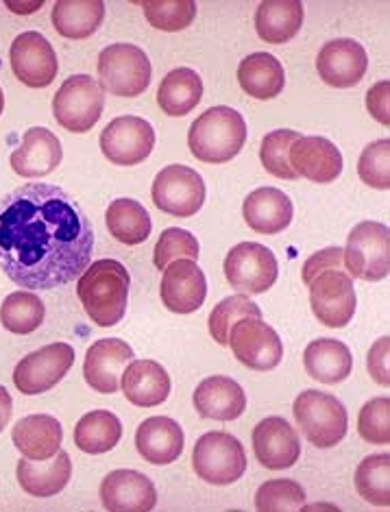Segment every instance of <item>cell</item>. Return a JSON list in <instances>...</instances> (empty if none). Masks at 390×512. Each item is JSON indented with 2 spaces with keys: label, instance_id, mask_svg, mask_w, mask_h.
I'll return each instance as SVG.
<instances>
[{
  "label": "cell",
  "instance_id": "obj_1",
  "mask_svg": "<svg viewBox=\"0 0 390 512\" xmlns=\"http://www.w3.org/2000/svg\"><path fill=\"white\" fill-rule=\"evenodd\" d=\"M94 227L59 186L24 184L0 199V268L24 290L75 282L90 266Z\"/></svg>",
  "mask_w": 390,
  "mask_h": 512
},
{
  "label": "cell",
  "instance_id": "obj_2",
  "mask_svg": "<svg viewBox=\"0 0 390 512\" xmlns=\"http://www.w3.org/2000/svg\"><path fill=\"white\" fill-rule=\"evenodd\" d=\"M131 275L116 260H99L79 277L77 295L85 314L99 327H114L125 319Z\"/></svg>",
  "mask_w": 390,
  "mask_h": 512
},
{
  "label": "cell",
  "instance_id": "obj_3",
  "mask_svg": "<svg viewBox=\"0 0 390 512\" xmlns=\"http://www.w3.org/2000/svg\"><path fill=\"white\" fill-rule=\"evenodd\" d=\"M247 142V123L231 107H212L194 120L188 131L192 155L205 164H227Z\"/></svg>",
  "mask_w": 390,
  "mask_h": 512
},
{
  "label": "cell",
  "instance_id": "obj_4",
  "mask_svg": "<svg viewBox=\"0 0 390 512\" xmlns=\"http://www.w3.org/2000/svg\"><path fill=\"white\" fill-rule=\"evenodd\" d=\"M292 412L303 436L316 449H329L347 436L349 414L334 395L321 390H303L292 404Z\"/></svg>",
  "mask_w": 390,
  "mask_h": 512
},
{
  "label": "cell",
  "instance_id": "obj_5",
  "mask_svg": "<svg viewBox=\"0 0 390 512\" xmlns=\"http://www.w3.org/2000/svg\"><path fill=\"white\" fill-rule=\"evenodd\" d=\"M101 88L123 99H136L151 83V62L136 44H112L101 51L99 64Z\"/></svg>",
  "mask_w": 390,
  "mask_h": 512
},
{
  "label": "cell",
  "instance_id": "obj_6",
  "mask_svg": "<svg viewBox=\"0 0 390 512\" xmlns=\"http://www.w3.org/2000/svg\"><path fill=\"white\" fill-rule=\"evenodd\" d=\"M105 109V90L90 75H72L53 99V114L59 127L70 133H88L99 123Z\"/></svg>",
  "mask_w": 390,
  "mask_h": 512
},
{
  "label": "cell",
  "instance_id": "obj_7",
  "mask_svg": "<svg viewBox=\"0 0 390 512\" xmlns=\"http://www.w3.org/2000/svg\"><path fill=\"white\" fill-rule=\"evenodd\" d=\"M192 467L207 484H234L247 471L245 447L227 432H207L194 445Z\"/></svg>",
  "mask_w": 390,
  "mask_h": 512
},
{
  "label": "cell",
  "instance_id": "obj_8",
  "mask_svg": "<svg viewBox=\"0 0 390 512\" xmlns=\"http://www.w3.org/2000/svg\"><path fill=\"white\" fill-rule=\"evenodd\" d=\"M345 268L364 282H382L390 273V231L384 223L364 221L349 231L343 249Z\"/></svg>",
  "mask_w": 390,
  "mask_h": 512
},
{
  "label": "cell",
  "instance_id": "obj_9",
  "mask_svg": "<svg viewBox=\"0 0 390 512\" xmlns=\"http://www.w3.org/2000/svg\"><path fill=\"white\" fill-rule=\"evenodd\" d=\"M225 277L238 295H262L277 282L279 264L275 253L258 242H240L227 253Z\"/></svg>",
  "mask_w": 390,
  "mask_h": 512
},
{
  "label": "cell",
  "instance_id": "obj_10",
  "mask_svg": "<svg viewBox=\"0 0 390 512\" xmlns=\"http://www.w3.org/2000/svg\"><path fill=\"white\" fill-rule=\"evenodd\" d=\"M151 199L157 210H162L164 214L190 218L205 203V181L197 170L184 164L166 166L153 181Z\"/></svg>",
  "mask_w": 390,
  "mask_h": 512
},
{
  "label": "cell",
  "instance_id": "obj_11",
  "mask_svg": "<svg viewBox=\"0 0 390 512\" xmlns=\"http://www.w3.org/2000/svg\"><path fill=\"white\" fill-rule=\"evenodd\" d=\"M310 286V308L316 321L325 327L343 329L356 316V288L353 277L345 271H325L316 275Z\"/></svg>",
  "mask_w": 390,
  "mask_h": 512
},
{
  "label": "cell",
  "instance_id": "obj_12",
  "mask_svg": "<svg viewBox=\"0 0 390 512\" xmlns=\"http://www.w3.org/2000/svg\"><path fill=\"white\" fill-rule=\"evenodd\" d=\"M75 364V349L68 343H53L24 356L14 369V384L22 395H42L64 380Z\"/></svg>",
  "mask_w": 390,
  "mask_h": 512
},
{
  "label": "cell",
  "instance_id": "obj_13",
  "mask_svg": "<svg viewBox=\"0 0 390 512\" xmlns=\"http://www.w3.org/2000/svg\"><path fill=\"white\" fill-rule=\"evenodd\" d=\"M229 347L238 362L251 371H273L284 358L282 338L262 319H242L229 332Z\"/></svg>",
  "mask_w": 390,
  "mask_h": 512
},
{
  "label": "cell",
  "instance_id": "obj_14",
  "mask_svg": "<svg viewBox=\"0 0 390 512\" xmlns=\"http://www.w3.org/2000/svg\"><path fill=\"white\" fill-rule=\"evenodd\" d=\"M101 151L116 166H136L149 160L155 146V131L140 116H120L101 133Z\"/></svg>",
  "mask_w": 390,
  "mask_h": 512
},
{
  "label": "cell",
  "instance_id": "obj_15",
  "mask_svg": "<svg viewBox=\"0 0 390 512\" xmlns=\"http://www.w3.org/2000/svg\"><path fill=\"white\" fill-rule=\"evenodd\" d=\"M11 70L27 88H48L57 77V55L40 31H24L11 42Z\"/></svg>",
  "mask_w": 390,
  "mask_h": 512
},
{
  "label": "cell",
  "instance_id": "obj_16",
  "mask_svg": "<svg viewBox=\"0 0 390 512\" xmlns=\"http://www.w3.org/2000/svg\"><path fill=\"white\" fill-rule=\"evenodd\" d=\"M319 77L332 88L345 90L358 85L369 70V57L362 44L351 38H338L327 42L316 57Z\"/></svg>",
  "mask_w": 390,
  "mask_h": 512
},
{
  "label": "cell",
  "instance_id": "obj_17",
  "mask_svg": "<svg viewBox=\"0 0 390 512\" xmlns=\"http://www.w3.org/2000/svg\"><path fill=\"white\" fill-rule=\"evenodd\" d=\"M253 451L260 465L266 469H290L297 465V460L301 456L299 434L286 419L268 417L255 425Z\"/></svg>",
  "mask_w": 390,
  "mask_h": 512
},
{
  "label": "cell",
  "instance_id": "obj_18",
  "mask_svg": "<svg viewBox=\"0 0 390 512\" xmlns=\"http://www.w3.org/2000/svg\"><path fill=\"white\" fill-rule=\"evenodd\" d=\"M133 360V349L120 338H103L90 345L83 362V377L90 388L101 395L120 390L123 367Z\"/></svg>",
  "mask_w": 390,
  "mask_h": 512
},
{
  "label": "cell",
  "instance_id": "obj_19",
  "mask_svg": "<svg viewBox=\"0 0 390 512\" xmlns=\"http://www.w3.org/2000/svg\"><path fill=\"white\" fill-rule=\"evenodd\" d=\"M288 157L297 177L314 184H332L343 173V153L332 140L321 136H301L292 142Z\"/></svg>",
  "mask_w": 390,
  "mask_h": 512
},
{
  "label": "cell",
  "instance_id": "obj_20",
  "mask_svg": "<svg viewBox=\"0 0 390 512\" xmlns=\"http://www.w3.org/2000/svg\"><path fill=\"white\" fill-rule=\"evenodd\" d=\"M101 504L109 512H149L157 504V489L144 473L116 469L101 482Z\"/></svg>",
  "mask_w": 390,
  "mask_h": 512
},
{
  "label": "cell",
  "instance_id": "obj_21",
  "mask_svg": "<svg viewBox=\"0 0 390 512\" xmlns=\"http://www.w3.org/2000/svg\"><path fill=\"white\" fill-rule=\"evenodd\" d=\"M160 295L170 312L192 314L203 306L207 297V279L197 262L177 260L166 266Z\"/></svg>",
  "mask_w": 390,
  "mask_h": 512
},
{
  "label": "cell",
  "instance_id": "obj_22",
  "mask_svg": "<svg viewBox=\"0 0 390 512\" xmlns=\"http://www.w3.org/2000/svg\"><path fill=\"white\" fill-rule=\"evenodd\" d=\"M62 142L53 131L46 127H31L22 136L20 149L11 153V168L16 175L27 179H38L51 175L53 170L62 164Z\"/></svg>",
  "mask_w": 390,
  "mask_h": 512
},
{
  "label": "cell",
  "instance_id": "obj_23",
  "mask_svg": "<svg viewBox=\"0 0 390 512\" xmlns=\"http://www.w3.org/2000/svg\"><path fill=\"white\" fill-rule=\"evenodd\" d=\"M194 408L203 419L236 421L245 414L247 395L242 386L225 375H212L194 390Z\"/></svg>",
  "mask_w": 390,
  "mask_h": 512
},
{
  "label": "cell",
  "instance_id": "obj_24",
  "mask_svg": "<svg viewBox=\"0 0 390 512\" xmlns=\"http://www.w3.org/2000/svg\"><path fill=\"white\" fill-rule=\"evenodd\" d=\"M242 216L245 223L264 236H275L279 231L290 227L292 216H295V207L286 192L279 188L264 186L253 190L242 205Z\"/></svg>",
  "mask_w": 390,
  "mask_h": 512
},
{
  "label": "cell",
  "instance_id": "obj_25",
  "mask_svg": "<svg viewBox=\"0 0 390 512\" xmlns=\"http://www.w3.org/2000/svg\"><path fill=\"white\" fill-rule=\"evenodd\" d=\"M184 430L175 419L151 417L140 423L136 432L138 454L157 467L173 465L184 451Z\"/></svg>",
  "mask_w": 390,
  "mask_h": 512
},
{
  "label": "cell",
  "instance_id": "obj_26",
  "mask_svg": "<svg viewBox=\"0 0 390 512\" xmlns=\"http://www.w3.org/2000/svg\"><path fill=\"white\" fill-rule=\"evenodd\" d=\"M120 388L133 406L155 408L162 406L170 395V377L160 362L131 360L120 377Z\"/></svg>",
  "mask_w": 390,
  "mask_h": 512
},
{
  "label": "cell",
  "instance_id": "obj_27",
  "mask_svg": "<svg viewBox=\"0 0 390 512\" xmlns=\"http://www.w3.org/2000/svg\"><path fill=\"white\" fill-rule=\"evenodd\" d=\"M64 430L51 414H29L20 419L11 432V441L18 447L20 454L29 460H48L62 449Z\"/></svg>",
  "mask_w": 390,
  "mask_h": 512
},
{
  "label": "cell",
  "instance_id": "obj_28",
  "mask_svg": "<svg viewBox=\"0 0 390 512\" xmlns=\"http://www.w3.org/2000/svg\"><path fill=\"white\" fill-rule=\"evenodd\" d=\"M16 475L24 493L33 497H53L68 486L72 475V460L64 449H59L53 458L42 460V465L38 460L20 458Z\"/></svg>",
  "mask_w": 390,
  "mask_h": 512
},
{
  "label": "cell",
  "instance_id": "obj_29",
  "mask_svg": "<svg viewBox=\"0 0 390 512\" xmlns=\"http://www.w3.org/2000/svg\"><path fill=\"white\" fill-rule=\"evenodd\" d=\"M238 83L251 99L273 101L284 90L286 72L275 55L253 53L240 62Z\"/></svg>",
  "mask_w": 390,
  "mask_h": 512
},
{
  "label": "cell",
  "instance_id": "obj_30",
  "mask_svg": "<svg viewBox=\"0 0 390 512\" xmlns=\"http://www.w3.org/2000/svg\"><path fill=\"white\" fill-rule=\"evenodd\" d=\"M303 367L312 380L321 384L345 382L353 369V356L345 343L332 338H319L306 347Z\"/></svg>",
  "mask_w": 390,
  "mask_h": 512
},
{
  "label": "cell",
  "instance_id": "obj_31",
  "mask_svg": "<svg viewBox=\"0 0 390 512\" xmlns=\"http://www.w3.org/2000/svg\"><path fill=\"white\" fill-rule=\"evenodd\" d=\"M303 16L299 0H266L255 11V31L266 44H284L301 31Z\"/></svg>",
  "mask_w": 390,
  "mask_h": 512
},
{
  "label": "cell",
  "instance_id": "obj_32",
  "mask_svg": "<svg viewBox=\"0 0 390 512\" xmlns=\"http://www.w3.org/2000/svg\"><path fill=\"white\" fill-rule=\"evenodd\" d=\"M53 27L68 40H85L99 31L105 20L101 0H59L53 7Z\"/></svg>",
  "mask_w": 390,
  "mask_h": 512
},
{
  "label": "cell",
  "instance_id": "obj_33",
  "mask_svg": "<svg viewBox=\"0 0 390 512\" xmlns=\"http://www.w3.org/2000/svg\"><path fill=\"white\" fill-rule=\"evenodd\" d=\"M201 96L203 81L197 72L192 68H175L162 79L160 90H157V103L164 114L181 118L201 103Z\"/></svg>",
  "mask_w": 390,
  "mask_h": 512
},
{
  "label": "cell",
  "instance_id": "obj_34",
  "mask_svg": "<svg viewBox=\"0 0 390 512\" xmlns=\"http://www.w3.org/2000/svg\"><path fill=\"white\" fill-rule=\"evenodd\" d=\"M105 223L109 234L127 247L142 245L151 236V216L144 205L133 199H116L109 203L105 212Z\"/></svg>",
  "mask_w": 390,
  "mask_h": 512
},
{
  "label": "cell",
  "instance_id": "obj_35",
  "mask_svg": "<svg viewBox=\"0 0 390 512\" xmlns=\"http://www.w3.org/2000/svg\"><path fill=\"white\" fill-rule=\"evenodd\" d=\"M123 438V423L109 410H94L79 419L75 428V445L90 456L112 451Z\"/></svg>",
  "mask_w": 390,
  "mask_h": 512
},
{
  "label": "cell",
  "instance_id": "obj_36",
  "mask_svg": "<svg viewBox=\"0 0 390 512\" xmlns=\"http://www.w3.org/2000/svg\"><path fill=\"white\" fill-rule=\"evenodd\" d=\"M44 303L35 292H11L0 306V323L11 334H33L44 323Z\"/></svg>",
  "mask_w": 390,
  "mask_h": 512
},
{
  "label": "cell",
  "instance_id": "obj_37",
  "mask_svg": "<svg viewBox=\"0 0 390 512\" xmlns=\"http://www.w3.org/2000/svg\"><path fill=\"white\" fill-rule=\"evenodd\" d=\"M356 491L373 506H390V456L375 454L364 458L356 469Z\"/></svg>",
  "mask_w": 390,
  "mask_h": 512
},
{
  "label": "cell",
  "instance_id": "obj_38",
  "mask_svg": "<svg viewBox=\"0 0 390 512\" xmlns=\"http://www.w3.org/2000/svg\"><path fill=\"white\" fill-rule=\"evenodd\" d=\"M262 319V310L255 301H251L247 295H231L223 299L218 306L212 310L210 321H207V327H210V336L216 340L218 345L229 347V332L238 321L242 319Z\"/></svg>",
  "mask_w": 390,
  "mask_h": 512
},
{
  "label": "cell",
  "instance_id": "obj_39",
  "mask_svg": "<svg viewBox=\"0 0 390 512\" xmlns=\"http://www.w3.org/2000/svg\"><path fill=\"white\" fill-rule=\"evenodd\" d=\"M142 9L151 27L166 33L184 31L197 18V5L192 0H144Z\"/></svg>",
  "mask_w": 390,
  "mask_h": 512
},
{
  "label": "cell",
  "instance_id": "obj_40",
  "mask_svg": "<svg viewBox=\"0 0 390 512\" xmlns=\"http://www.w3.org/2000/svg\"><path fill=\"white\" fill-rule=\"evenodd\" d=\"M301 138V133L292 131V129H277L271 131L268 136H264L262 146H260V160L264 170H268L273 177L277 179H286V181H295L297 173L290 166V146L295 140Z\"/></svg>",
  "mask_w": 390,
  "mask_h": 512
},
{
  "label": "cell",
  "instance_id": "obj_41",
  "mask_svg": "<svg viewBox=\"0 0 390 512\" xmlns=\"http://www.w3.org/2000/svg\"><path fill=\"white\" fill-rule=\"evenodd\" d=\"M199 240L194 238V234H190L188 229H179V227H170L166 231H162L160 240L155 245V253H153V264L157 271H166L168 264H173L177 260H199Z\"/></svg>",
  "mask_w": 390,
  "mask_h": 512
},
{
  "label": "cell",
  "instance_id": "obj_42",
  "mask_svg": "<svg viewBox=\"0 0 390 512\" xmlns=\"http://www.w3.org/2000/svg\"><path fill=\"white\" fill-rule=\"evenodd\" d=\"M306 504V491L295 480H268L255 493L260 512H295Z\"/></svg>",
  "mask_w": 390,
  "mask_h": 512
},
{
  "label": "cell",
  "instance_id": "obj_43",
  "mask_svg": "<svg viewBox=\"0 0 390 512\" xmlns=\"http://www.w3.org/2000/svg\"><path fill=\"white\" fill-rule=\"evenodd\" d=\"M358 175L362 184L375 190L390 188V140H377L362 151L358 162Z\"/></svg>",
  "mask_w": 390,
  "mask_h": 512
},
{
  "label": "cell",
  "instance_id": "obj_44",
  "mask_svg": "<svg viewBox=\"0 0 390 512\" xmlns=\"http://www.w3.org/2000/svg\"><path fill=\"white\" fill-rule=\"evenodd\" d=\"M358 432L371 445L390 443V399L377 397L367 401L358 414Z\"/></svg>",
  "mask_w": 390,
  "mask_h": 512
},
{
  "label": "cell",
  "instance_id": "obj_45",
  "mask_svg": "<svg viewBox=\"0 0 390 512\" xmlns=\"http://www.w3.org/2000/svg\"><path fill=\"white\" fill-rule=\"evenodd\" d=\"M343 268H345L343 249H340V247H329V249H323L319 253H314L312 258H308V262L303 264L301 279H303V284L308 286L316 275H321L325 271H343Z\"/></svg>",
  "mask_w": 390,
  "mask_h": 512
},
{
  "label": "cell",
  "instance_id": "obj_46",
  "mask_svg": "<svg viewBox=\"0 0 390 512\" xmlns=\"http://www.w3.org/2000/svg\"><path fill=\"white\" fill-rule=\"evenodd\" d=\"M388 353H390V338L384 336V338L377 340V343L371 347L369 358H367V367H369L371 377L375 380V384H380L384 388L390 386Z\"/></svg>",
  "mask_w": 390,
  "mask_h": 512
},
{
  "label": "cell",
  "instance_id": "obj_47",
  "mask_svg": "<svg viewBox=\"0 0 390 512\" xmlns=\"http://www.w3.org/2000/svg\"><path fill=\"white\" fill-rule=\"evenodd\" d=\"M388 99H390V81L375 83L373 88L367 92V109H369V114L377 120V123H382L384 127L390 125Z\"/></svg>",
  "mask_w": 390,
  "mask_h": 512
},
{
  "label": "cell",
  "instance_id": "obj_48",
  "mask_svg": "<svg viewBox=\"0 0 390 512\" xmlns=\"http://www.w3.org/2000/svg\"><path fill=\"white\" fill-rule=\"evenodd\" d=\"M11 412H14V401H11L9 390L0 384V432L7 428V423L11 419Z\"/></svg>",
  "mask_w": 390,
  "mask_h": 512
},
{
  "label": "cell",
  "instance_id": "obj_49",
  "mask_svg": "<svg viewBox=\"0 0 390 512\" xmlns=\"http://www.w3.org/2000/svg\"><path fill=\"white\" fill-rule=\"evenodd\" d=\"M42 5H44L42 0H38V3H7V7H9V9L18 11V14H22V16L33 14V11H35V9H40Z\"/></svg>",
  "mask_w": 390,
  "mask_h": 512
},
{
  "label": "cell",
  "instance_id": "obj_50",
  "mask_svg": "<svg viewBox=\"0 0 390 512\" xmlns=\"http://www.w3.org/2000/svg\"><path fill=\"white\" fill-rule=\"evenodd\" d=\"M5 109V94H3V88H0V114H3Z\"/></svg>",
  "mask_w": 390,
  "mask_h": 512
}]
</instances>
